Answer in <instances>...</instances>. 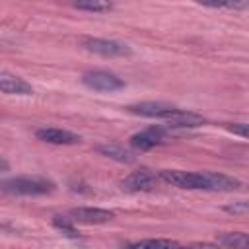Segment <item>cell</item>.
<instances>
[{
    "label": "cell",
    "mask_w": 249,
    "mask_h": 249,
    "mask_svg": "<svg viewBox=\"0 0 249 249\" xmlns=\"http://www.w3.org/2000/svg\"><path fill=\"white\" fill-rule=\"evenodd\" d=\"M160 179L171 187L187 189V191H218L230 193L241 187V183L224 173L210 171H181V169H161Z\"/></svg>",
    "instance_id": "obj_1"
},
{
    "label": "cell",
    "mask_w": 249,
    "mask_h": 249,
    "mask_svg": "<svg viewBox=\"0 0 249 249\" xmlns=\"http://www.w3.org/2000/svg\"><path fill=\"white\" fill-rule=\"evenodd\" d=\"M0 191L18 196H39L54 191V183L43 177H12L0 181Z\"/></svg>",
    "instance_id": "obj_2"
},
{
    "label": "cell",
    "mask_w": 249,
    "mask_h": 249,
    "mask_svg": "<svg viewBox=\"0 0 249 249\" xmlns=\"http://www.w3.org/2000/svg\"><path fill=\"white\" fill-rule=\"evenodd\" d=\"M128 113L138 115V117H148V119H161V121H173L183 109H177L169 103H156V101H142V103H134L126 107Z\"/></svg>",
    "instance_id": "obj_3"
},
{
    "label": "cell",
    "mask_w": 249,
    "mask_h": 249,
    "mask_svg": "<svg viewBox=\"0 0 249 249\" xmlns=\"http://www.w3.org/2000/svg\"><path fill=\"white\" fill-rule=\"evenodd\" d=\"M82 45L86 51L101 54V56H130L132 49L121 41H113V39H99V37H86L82 39Z\"/></svg>",
    "instance_id": "obj_4"
},
{
    "label": "cell",
    "mask_w": 249,
    "mask_h": 249,
    "mask_svg": "<svg viewBox=\"0 0 249 249\" xmlns=\"http://www.w3.org/2000/svg\"><path fill=\"white\" fill-rule=\"evenodd\" d=\"M82 84L93 91H119L124 88V82L113 74V72H105V70H91L86 72L82 76Z\"/></svg>",
    "instance_id": "obj_5"
},
{
    "label": "cell",
    "mask_w": 249,
    "mask_h": 249,
    "mask_svg": "<svg viewBox=\"0 0 249 249\" xmlns=\"http://www.w3.org/2000/svg\"><path fill=\"white\" fill-rule=\"evenodd\" d=\"M160 175L150 169H138L121 181V189L126 193H152L160 185Z\"/></svg>",
    "instance_id": "obj_6"
},
{
    "label": "cell",
    "mask_w": 249,
    "mask_h": 249,
    "mask_svg": "<svg viewBox=\"0 0 249 249\" xmlns=\"http://www.w3.org/2000/svg\"><path fill=\"white\" fill-rule=\"evenodd\" d=\"M35 136L47 144H54V146H74L82 142V136L66 130V128H56V126H45V128H37Z\"/></svg>",
    "instance_id": "obj_7"
},
{
    "label": "cell",
    "mask_w": 249,
    "mask_h": 249,
    "mask_svg": "<svg viewBox=\"0 0 249 249\" xmlns=\"http://www.w3.org/2000/svg\"><path fill=\"white\" fill-rule=\"evenodd\" d=\"M68 216L78 222V224H88V226H93V224H107L115 218V212L111 210H105V208H89V206H78V208H72L68 212Z\"/></svg>",
    "instance_id": "obj_8"
},
{
    "label": "cell",
    "mask_w": 249,
    "mask_h": 249,
    "mask_svg": "<svg viewBox=\"0 0 249 249\" xmlns=\"http://www.w3.org/2000/svg\"><path fill=\"white\" fill-rule=\"evenodd\" d=\"M165 140V130L161 126H148L136 134L130 136V146L136 150H152L156 146H160Z\"/></svg>",
    "instance_id": "obj_9"
},
{
    "label": "cell",
    "mask_w": 249,
    "mask_h": 249,
    "mask_svg": "<svg viewBox=\"0 0 249 249\" xmlns=\"http://www.w3.org/2000/svg\"><path fill=\"white\" fill-rule=\"evenodd\" d=\"M0 93L6 95H33V88L23 78L0 70Z\"/></svg>",
    "instance_id": "obj_10"
},
{
    "label": "cell",
    "mask_w": 249,
    "mask_h": 249,
    "mask_svg": "<svg viewBox=\"0 0 249 249\" xmlns=\"http://www.w3.org/2000/svg\"><path fill=\"white\" fill-rule=\"evenodd\" d=\"M97 152L103 154L105 158H111V160L121 161V163H132L134 161V156L117 144H101V146H97Z\"/></svg>",
    "instance_id": "obj_11"
},
{
    "label": "cell",
    "mask_w": 249,
    "mask_h": 249,
    "mask_svg": "<svg viewBox=\"0 0 249 249\" xmlns=\"http://www.w3.org/2000/svg\"><path fill=\"white\" fill-rule=\"evenodd\" d=\"M72 6L76 10L93 12V14H105V12L113 10V2L111 0H76Z\"/></svg>",
    "instance_id": "obj_12"
},
{
    "label": "cell",
    "mask_w": 249,
    "mask_h": 249,
    "mask_svg": "<svg viewBox=\"0 0 249 249\" xmlns=\"http://www.w3.org/2000/svg\"><path fill=\"white\" fill-rule=\"evenodd\" d=\"M218 245H224V247H233V249H243L249 245V237L247 233L243 231H231V233H222L218 237Z\"/></svg>",
    "instance_id": "obj_13"
},
{
    "label": "cell",
    "mask_w": 249,
    "mask_h": 249,
    "mask_svg": "<svg viewBox=\"0 0 249 249\" xmlns=\"http://www.w3.org/2000/svg\"><path fill=\"white\" fill-rule=\"evenodd\" d=\"M196 4L208 6V8H230V10H245L247 0H195Z\"/></svg>",
    "instance_id": "obj_14"
},
{
    "label": "cell",
    "mask_w": 249,
    "mask_h": 249,
    "mask_svg": "<svg viewBox=\"0 0 249 249\" xmlns=\"http://www.w3.org/2000/svg\"><path fill=\"white\" fill-rule=\"evenodd\" d=\"M53 226L58 228V230H60L62 233H66L68 237H78V231H76V228H74V220L68 218V216H60V214L53 216Z\"/></svg>",
    "instance_id": "obj_15"
},
{
    "label": "cell",
    "mask_w": 249,
    "mask_h": 249,
    "mask_svg": "<svg viewBox=\"0 0 249 249\" xmlns=\"http://www.w3.org/2000/svg\"><path fill=\"white\" fill-rule=\"evenodd\" d=\"M130 247H171V245H179L173 239H138L128 243Z\"/></svg>",
    "instance_id": "obj_16"
},
{
    "label": "cell",
    "mask_w": 249,
    "mask_h": 249,
    "mask_svg": "<svg viewBox=\"0 0 249 249\" xmlns=\"http://www.w3.org/2000/svg\"><path fill=\"white\" fill-rule=\"evenodd\" d=\"M228 130L233 134H239L241 138H247V124L245 123H235V124H228Z\"/></svg>",
    "instance_id": "obj_17"
},
{
    "label": "cell",
    "mask_w": 249,
    "mask_h": 249,
    "mask_svg": "<svg viewBox=\"0 0 249 249\" xmlns=\"http://www.w3.org/2000/svg\"><path fill=\"white\" fill-rule=\"evenodd\" d=\"M226 212H231V214H245L247 212V202L245 200H239L237 204H230L224 208Z\"/></svg>",
    "instance_id": "obj_18"
},
{
    "label": "cell",
    "mask_w": 249,
    "mask_h": 249,
    "mask_svg": "<svg viewBox=\"0 0 249 249\" xmlns=\"http://www.w3.org/2000/svg\"><path fill=\"white\" fill-rule=\"evenodd\" d=\"M10 169V163H8V160L4 158V156H0V171H8Z\"/></svg>",
    "instance_id": "obj_19"
}]
</instances>
